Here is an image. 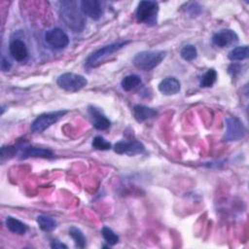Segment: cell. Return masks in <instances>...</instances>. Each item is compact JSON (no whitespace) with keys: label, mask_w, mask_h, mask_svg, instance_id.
Returning <instances> with one entry per match:
<instances>
[{"label":"cell","mask_w":249,"mask_h":249,"mask_svg":"<svg viewBox=\"0 0 249 249\" xmlns=\"http://www.w3.org/2000/svg\"><path fill=\"white\" fill-rule=\"evenodd\" d=\"M59 17L73 32H82L86 26V18L75 1H62L59 6Z\"/></svg>","instance_id":"obj_1"},{"label":"cell","mask_w":249,"mask_h":249,"mask_svg":"<svg viewBox=\"0 0 249 249\" xmlns=\"http://www.w3.org/2000/svg\"><path fill=\"white\" fill-rule=\"evenodd\" d=\"M165 55V51H142L135 54L132 63L139 70L150 71L160 65Z\"/></svg>","instance_id":"obj_2"},{"label":"cell","mask_w":249,"mask_h":249,"mask_svg":"<svg viewBox=\"0 0 249 249\" xmlns=\"http://www.w3.org/2000/svg\"><path fill=\"white\" fill-rule=\"evenodd\" d=\"M158 13H159L158 2L152 1V0L140 1L135 12L136 20L139 23H144L148 26H154L157 24Z\"/></svg>","instance_id":"obj_3"},{"label":"cell","mask_w":249,"mask_h":249,"mask_svg":"<svg viewBox=\"0 0 249 249\" xmlns=\"http://www.w3.org/2000/svg\"><path fill=\"white\" fill-rule=\"evenodd\" d=\"M56 84L60 89L66 91L75 92L84 89L88 84V80L80 74L66 72L57 78Z\"/></svg>","instance_id":"obj_4"},{"label":"cell","mask_w":249,"mask_h":249,"mask_svg":"<svg viewBox=\"0 0 249 249\" xmlns=\"http://www.w3.org/2000/svg\"><path fill=\"white\" fill-rule=\"evenodd\" d=\"M127 44H129V41H119V42H115V43H112L110 45L104 46V47L96 50L95 52H93L87 58L86 64L89 67H94V66L98 65L104 58L113 54L114 53L118 52L119 50L123 49Z\"/></svg>","instance_id":"obj_5"},{"label":"cell","mask_w":249,"mask_h":249,"mask_svg":"<svg viewBox=\"0 0 249 249\" xmlns=\"http://www.w3.org/2000/svg\"><path fill=\"white\" fill-rule=\"evenodd\" d=\"M67 110H57L53 112L43 113L39 115L31 124V130L35 133H41L49 128L52 124L56 123L64 115L67 114Z\"/></svg>","instance_id":"obj_6"},{"label":"cell","mask_w":249,"mask_h":249,"mask_svg":"<svg viewBox=\"0 0 249 249\" xmlns=\"http://www.w3.org/2000/svg\"><path fill=\"white\" fill-rule=\"evenodd\" d=\"M226 131L224 134V141H238L246 134V127L243 123L236 117L229 116L225 119Z\"/></svg>","instance_id":"obj_7"},{"label":"cell","mask_w":249,"mask_h":249,"mask_svg":"<svg viewBox=\"0 0 249 249\" xmlns=\"http://www.w3.org/2000/svg\"><path fill=\"white\" fill-rule=\"evenodd\" d=\"M45 41L53 49H63L69 44L68 35L58 27L49 29L45 33Z\"/></svg>","instance_id":"obj_8"},{"label":"cell","mask_w":249,"mask_h":249,"mask_svg":"<svg viewBox=\"0 0 249 249\" xmlns=\"http://www.w3.org/2000/svg\"><path fill=\"white\" fill-rule=\"evenodd\" d=\"M145 151V146L138 140L119 141L114 145V152L119 155L135 156L142 154Z\"/></svg>","instance_id":"obj_9"},{"label":"cell","mask_w":249,"mask_h":249,"mask_svg":"<svg viewBox=\"0 0 249 249\" xmlns=\"http://www.w3.org/2000/svg\"><path fill=\"white\" fill-rule=\"evenodd\" d=\"M80 9L82 13L94 19H99L103 15V2L98 0H83L80 2Z\"/></svg>","instance_id":"obj_10"},{"label":"cell","mask_w":249,"mask_h":249,"mask_svg":"<svg viewBox=\"0 0 249 249\" xmlns=\"http://www.w3.org/2000/svg\"><path fill=\"white\" fill-rule=\"evenodd\" d=\"M237 40H238L237 34L235 33V31L231 29H222L214 33L212 36V42L220 48L231 46L233 43L237 42Z\"/></svg>","instance_id":"obj_11"},{"label":"cell","mask_w":249,"mask_h":249,"mask_svg":"<svg viewBox=\"0 0 249 249\" xmlns=\"http://www.w3.org/2000/svg\"><path fill=\"white\" fill-rule=\"evenodd\" d=\"M88 113L91 119L92 125L98 130H105L111 126L110 120L95 106L89 105L88 107Z\"/></svg>","instance_id":"obj_12"},{"label":"cell","mask_w":249,"mask_h":249,"mask_svg":"<svg viewBox=\"0 0 249 249\" xmlns=\"http://www.w3.org/2000/svg\"><path fill=\"white\" fill-rule=\"evenodd\" d=\"M9 51L13 58L19 62L25 60L28 55V50L25 43L19 39H15L10 43Z\"/></svg>","instance_id":"obj_13"},{"label":"cell","mask_w":249,"mask_h":249,"mask_svg":"<svg viewBox=\"0 0 249 249\" xmlns=\"http://www.w3.org/2000/svg\"><path fill=\"white\" fill-rule=\"evenodd\" d=\"M159 90L164 95H173L180 91L181 84L175 77H166L159 84Z\"/></svg>","instance_id":"obj_14"},{"label":"cell","mask_w":249,"mask_h":249,"mask_svg":"<svg viewBox=\"0 0 249 249\" xmlns=\"http://www.w3.org/2000/svg\"><path fill=\"white\" fill-rule=\"evenodd\" d=\"M132 114L134 119L138 123H143L147 120H150L156 116H158V111L154 108L141 105V104H136L132 108Z\"/></svg>","instance_id":"obj_15"},{"label":"cell","mask_w":249,"mask_h":249,"mask_svg":"<svg viewBox=\"0 0 249 249\" xmlns=\"http://www.w3.org/2000/svg\"><path fill=\"white\" fill-rule=\"evenodd\" d=\"M53 157V153L50 149L34 147V146H28L24 148L21 154V159H27V158L51 159Z\"/></svg>","instance_id":"obj_16"},{"label":"cell","mask_w":249,"mask_h":249,"mask_svg":"<svg viewBox=\"0 0 249 249\" xmlns=\"http://www.w3.org/2000/svg\"><path fill=\"white\" fill-rule=\"evenodd\" d=\"M5 224L7 229L14 233L24 234L27 231V226L23 222H21L20 220L15 217H12V216L7 217Z\"/></svg>","instance_id":"obj_17"},{"label":"cell","mask_w":249,"mask_h":249,"mask_svg":"<svg viewBox=\"0 0 249 249\" xmlns=\"http://www.w3.org/2000/svg\"><path fill=\"white\" fill-rule=\"evenodd\" d=\"M68 232H69V235L74 240L76 247H78V248H85L86 247V245H87L86 236L84 235L83 231L79 228H77L75 226H72V227L69 228Z\"/></svg>","instance_id":"obj_18"},{"label":"cell","mask_w":249,"mask_h":249,"mask_svg":"<svg viewBox=\"0 0 249 249\" xmlns=\"http://www.w3.org/2000/svg\"><path fill=\"white\" fill-rule=\"evenodd\" d=\"M249 53H248V46H238L233 48L228 54V57L231 61H237V60H244L248 58Z\"/></svg>","instance_id":"obj_19"},{"label":"cell","mask_w":249,"mask_h":249,"mask_svg":"<svg viewBox=\"0 0 249 249\" xmlns=\"http://www.w3.org/2000/svg\"><path fill=\"white\" fill-rule=\"evenodd\" d=\"M37 224L39 228L44 231H52L56 228V222L53 217L47 215L37 216Z\"/></svg>","instance_id":"obj_20"},{"label":"cell","mask_w":249,"mask_h":249,"mask_svg":"<svg viewBox=\"0 0 249 249\" xmlns=\"http://www.w3.org/2000/svg\"><path fill=\"white\" fill-rule=\"evenodd\" d=\"M140 84H141V78L136 74L127 75L121 82L122 89L125 91H129V90L135 89Z\"/></svg>","instance_id":"obj_21"},{"label":"cell","mask_w":249,"mask_h":249,"mask_svg":"<svg viewBox=\"0 0 249 249\" xmlns=\"http://www.w3.org/2000/svg\"><path fill=\"white\" fill-rule=\"evenodd\" d=\"M217 80V72L215 69H208L200 78L199 86L201 88H210Z\"/></svg>","instance_id":"obj_22"},{"label":"cell","mask_w":249,"mask_h":249,"mask_svg":"<svg viewBox=\"0 0 249 249\" xmlns=\"http://www.w3.org/2000/svg\"><path fill=\"white\" fill-rule=\"evenodd\" d=\"M180 55L183 59L187 61H192L197 56V50L194 45H185L181 51H180Z\"/></svg>","instance_id":"obj_23"},{"label":"cell","mask_w":249,"mask_h":249,"mask_svg":"<svg viewBox=\"0 0 249 249\" xmlns=\"http://www.w3.org/2000/svg\"><path fill=\"white\" fill-rule=\"evenodd\" d=\"M101 233H102L103 238L105 239V241H106L109 245L113 246V245H115V244H117V243L119 242V236H118V234H117L112 229H110L109 227L104 226V227L102 228V230H101Z\"/></svg>","instance_id":"obj_24"},{"label":"cell","mask_w":249,"mask_h":249,"mask_svg":"<svg viewBox=\"0 0 249 249\" xmlns=\"http://www.w3.org/2000/svg\"><path fill=\"white\" fill-rule=\"evenodd\" d=\"M91 145L94 149L96 150H101V151H107L110 150L112 145L109 141H107L106 139H104L102 136H95L92 139Z\"/></svg>","instance_id":"obj_25"},{"label":"cell","mask_w":249,"mask_h":249,"mask_svg":"<svg viewBox=\"0 0 249 249\" xmlns=\"http://www.w3.org/2000/svg\"><path fill=\"white\" fill-rule=\"evenodd\" d=\"M18 152V149L16 146H3L0 151L1 160L4 161L5 160H9L13 158Z\"/></svg>","instance_id":"obj_26"},{"label":"cell","mask_w":249,"mask_h":249,"mask_svg":"<svg viewBox=\"0 0 249 249\" xmlns=\"http://www.w3.org/2000/svg\"><path fill=\"white\" fill-rule=\"evenodd\" d=\"M187 11H188V13H189L192 17H196L197 15L200 14V12H201V7L198 5V3L193 2V3H190V5H189L188 8H187Z\"/></svg>","instance_id":"obj_27"},{"label":"cell","mask_w":249,"mask_h":249,"mask_svg":"<svg viewBox=\"0 0 249 249\" xmlns=\"http://www.w3.org/2000/svg\"><path fill=\"white\" fill-rule=\"evenodd\" d=\"M12 67V63L9 61L8 58H6L4 55H2L1 57V70L3 72H7L11 69Z\"/></svg>","instance_id":"obj_28"},{"label":"cell","mask_w":249,"mask_h":249,"mask_svg":"<svg viewBox=\"0 0 249 249\" xmlns=\"http://www.w3.org/2000/svg\"><path fill=\"white\" fill-rule=\"evenodd\" d=\"M240 69H241V66L239 64H231L229 67V73L231 74L232 77H235L238 73H240Z\"/></svg>","instance_id":"obj_29"},{"label":"cell","mask_w":249,"mask_h":249,"mask_svg":"<svg viewBox=\"0 0 249 249\" xmlns=\"http://www.w3.org/2000/svg\"><path fill=\"white\" fill-rule=\"evenodd\" d=\"M51 247L52 248H67V245H65V244H63V243H61L57 240H53L51 244Z\"/></svg>","instance_id":"obj_30"}]
</instances>
